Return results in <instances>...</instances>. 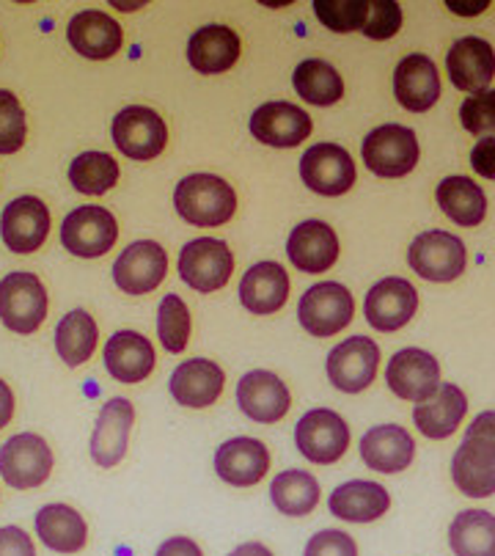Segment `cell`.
<instances>
[{
    "mask_svg": "<svg viewBox=\"0 0 495 556\" xmlns=\"http://www.w3.org/2000/svg\"><path fill=\"white\" fill-rule=\"evenodd\" d=\"M419 312V292L407 278H380L364 298V317L375 331H402Z\"/></svg>",
    "mask_w": 495,
    "mask_h": 556,
    "instance_id": "obj_13",
    "label": "cell"
},
{
    "mask_svg": "<svg viewBox=\"0 0 495 556\" xmlns=\"http://www.w3.org/2000/svg\"><path fill=\"white\" fill-rule=\"evenodd\" d=\"M14 416V394L7 380H0V430L12 421Z\"/></svg>",
    "mask_w": 495,
    "mask_h": 556,
    "instance_id": "obj_50",
    "label": "cell"
},
{
    "mask_svg": "<svg viewBox=\"0 0 495 556\" xmlns=\"http://www.w3.org/2000/svg\"><path fill=\"white\" fill-rule=\"evenodd\" d=\"M69 182L77 193L102 195L118 182V163L107 152H82L72 161Z\"/></svg>",
    "mask_w": 495,
    "mask_h": 556,
    "instance_id": "obj_39",
    "label": "cell"
},
{
    "mask_svg": "<svg viewBox=\"0 0 495 556\" xmlns=\"http://www.w3.org/2000/svg\"><path fill=\"white\" fill-rule=\"evenodd\" d=\"M339 254H342V245H339L337 231L325 220H303L287 240L289 262L306 276L328 273L339 262Z\"/></svg>",
    "mask_w": 495,
    "mask_h": 556,
    "instance_id": "obj_22",
    "label": "cell"
},
{
    "mask_svg": "<svg viewBox=\"0 0 495 556\" xmlns=\"http://www.w3.org/2000/svg\"><path fill=\"white\" fill-rule=\"evenodd\" d=\"M452 480L468 498H487L495 493V446L466 439L452 457Z\"/></svg>",
    "mask_w": 495,
    "mask_h": 556,
    "instance_id": "obj_29",
    "label": "cell"
},
{
    "mask_svg": "<svg viewBox=\"0 0 495 556\" xmlns=\"http://www.w3.org/2000/svg\"><path fill=\"white\" fill-rule=\"evenodd\" d=\"M292 86H295L297 97L317 108L337 105L344 97V80L337 72V66L328 64L322 59H306L297 64L295 75H292Z\"/></svg>",
    "mask_w": 495,
    "mask_h": 556,
    "instance_id": "obj_38",
    "label": "cell"
},
{
    "mask_svg": "<svg viewBox=\"0 0 495 556\" xmlns=\"http://www.w3.org/2000/svg\"><path fill=\"white\" fill-rule=\"evenodd\" d=\"M364 166L383 179H399L419 163V141L410 127L383 125L364 138Z\"/></svg>",
    "mask_w": 495,
    "mask_h": 556,
    "instance_id": "obj_7",
    "label": "cell"
},
{
    "mask_svg": "<svg viewBox=\"0 0 495 556\" xmlns=\"http://www.w3.org/2000/svg\"><path fill=\"white\" fill-rule=\"evenodd\" d=\"M330 515L347 523H375L391 509V493L380 482L350 480L328 498Z\"/></svg>",
    "mask_w": 495,
    "mask_h": 556,
    "instance_id": "obj_31",
    "label": "cell"
},
{
    "mask_svg": "<svg viewBox=\"0 0 495 556\" xmlns=\"http://www.w3.org/2000/svg\"><path fill=\"white\" fill-rule=\"evenodd\" d=\"M312 116L292 102H265L251 116V136L265 147L292 149L312 136Z\"/></svg>",
    "mask_w": 495,
    "mask_h": 556,
    "instance_id": "obj_21",
    "label": "cell"
},
{
    "mask_svg": "<svg viewBox=\"0 0 495 556\" xmlns=\"http://www.w3.org/2000/svg\"><path fill=\"white\" fill-rule=\"evenodd\" d=\"M0 556H36L34 538L20 527H0Z\"/></svg>",
    "mask_w": 495,
    "mask_h": 556,
    "instance_id": "obj_46",
    "label": "cell"
},
{
    "mask_svg": "<svg viewBox=\"0 0 495 556\" xmlns=\"http://www.w3.org/2000/svg\"><path fill=\"white\" fill-rule=\"evenodd\" d=\"M66 39H69V45L82 55V59L91 61L113 59L124 45L122 25H118L111 14L100 12V9L77 12L75 17L69 20Z\"/></svg>",
    "mask_w": 495,
    "mask_h": 556,
    "instance_id": "obj_26",
    "label": "cell"
},
{
    "mask_svg": "<svg viewBox=\"0 0 495 556\" xmlns=\"http://www.w3.org/2000/svg\"><path fill=\"white\" fill-rule=\"evenodd\" d=\"M174 207L182 220L210 229L234 218L237 193L226 179L215 174H190L174 190Z\"/></svg>",
    "mask_w": 495,
    "mask_h": 556,
    "instance_id": "obj_1",
    "label": "cell"
},
{
    "mask_svg": "<svg viewBox=\"0 0 495 556\" xmlns=\"http://www.w3.org/2000/svg\"><path fill=\"white\" fill-rule=\"evenodd\" d=\"M48 317V290L39 276L28 270H14L0 281V323L12 333L28 337L39 331Z\"/></svg>",
    "mask_w": 495,
    "mask_h": 556,
    "instance_id": "obj_4",
    "label": "cell"
},
{
    "mask_svg": "<svg viewBox=\"0 0 495 556\" xmlns=\"http://www.w3.org/2000/svg\"><path fill=\"white\" fill-rule=\"evenodd\" d=\"M53 450L36 432H20L0 446V477L14 491H30L50 480Z\"/></svg>",
    "mask_w": 495,
    "mask_h": 556,
    "instance_id": "obj_6",
    "label": "cell"
},
{
    "mask_svg": "<svg viewBox=\"0 0 495 556\" xmlns=\"http://www.w3.org/2000/svg\"><path fill=\"white\" fill-rule=\"evenodd\" d=\"M407 265L412 267L416 276L432 285H448L466 273L468 251L460 237L452 231L430 229L421 231L407 249Z\"/></svg>",
    "mask_w": 495,
    "mask_h": 556,
    "instance_id": "obj_2",
    "label": "cell"
},
{
    "mask_svg": "<svg viewBox=\"0 0 495 556\" xmlns=\"http://www.w3.org/2000/svg\"><path fill=\"white\" fill-rule=\"evenodd\" d=\"M295 446L308 463L333 466L350 450V427L337 410L312 408L297 419Z\"/></svg>",
    "mask_w": 495,
    "mask_h": 556,
    "instance_id": "obj_5",
    "label": "cell"
},
{
    "mask_svg": "<svg viewBox=\"0 0 495 556\" xmlns=\"http://www.w3.org/2000/svg\"><path fill=\"white\" fill-rule=\"evenodd\" d=\"M113 143L130 161H154L168 143V127L157 111L147 105H130L113 118Z\"/></svg>",
    "mask_w": 495,
    "mask_h": 556,
    "instance_id": "obj_9",
    "label": "cell"
},
{
    "mask_svg": "<svg viewBox=\"0 0 495 556\" xmlns=\"http://www.w3.org/2000/svg\"><path fill=\"white\" fill-rule=\"evenodd\" d=\"M168 254L154 240H138L118 254L113 265V281L124 295H149L165 281Z\"/></svg>",
    "mask_w": 495,
    "mask_h": 556,
    "instance_id": "obj_14",
    "label": "cell"
},
{
    "mask_svg": "<svg viewBox=\"0 0 495 556\" xmlns=\"http://www.w3.org/2000/svg\"><path fill=\"white\" fill-rule=\"evenodd\" d=\"M301 179L319 195H342L355 185V163L339 143H314L301 157Z\"/></svg>",
    "mask_w": 495,
    "mask_h": 556,
    "instance_id": "obj_15",
    "label": "cell"
},
{
    "mask_svg": "<svg viewBox=\"0 0 495 556\" xmlns=\"http://www.w3.org/2000/svg\"><path fill=\"white\" fill-rule=\"evenodd\" d=\"M240 59V36L229 25H204L188 42V61L201 75L229 72Z\"/></svg>",
    "mask_w": 495,
    "mask_h": 556,
    "instance_id": "obj_32",
    "label": "cell"
},
{
    "mask_svg": "<svg viewBox=\"0 0 495 556\" xmlns=\"http://www.w3.org/2000/svg\"><path fill=\"white\" fill-rule=\"evenodd\" d=\"M28 125L25 111L12 91L0 89V154H14L23 149Z\"/></svg>",
    "mask_w": 495,
    "mask_h": 556,
    "instance_id": "obj_42",
    "label": "cell"
},
{
    "mask_svg": "<svg viewBox=\"0 0 495 556\" xmlns=\"http://www.w3.org/2000/svg\"><path fill=\"white\" fill-rule=\"evenodd\" d=\"M460 122L473 136L495 132V91H479L460 105Z\"/></svg>",
    "mask_w": 495,
    "mask_h": 556,
    "instance_id": "obj_44",
    "label": "cell"
},
{
    "mask_svg": "<svg viewBox=\"0 0 495 556\" xmlns=\"http://www.w3.org/2000/svg\"><path fill=\"white\" fill-rule=\"evenodd\" d=\"M190 308L179 295H165L157 308V337L165 353H185L190 342Z\"/></svg>",
    "mask_w": 495,
    "mask_h": 556,
    "instance_id": "obj_40",
    "label": "cell"
},
{
    "mask_svg": "<svg viewBox=\"0 0 495 556\" xmlns=\"http://www.w3.org/2000/svg\"><path fill=\"white\" fill-rule=\"evenodd\" d=\"M132 425H136V408L130 400H124V396L107 400L97 416L94 432H91V460L100 468L118 466L130 446Z\"/></svg>",
    "mask_w": 495,
    "mask_h": 556,
    "instance_id": "obj_18",
    "label": "cell"
},
{
    "mask_svg": "<svg viewBox=\"0 0 495 556\" xmlns=\"http://www.w3.org/2000/svg\"><path fill=\"white\" fill-rule=\"evenodd\" d=\"M234 273V254L224 240L215 237H195L179 254V276L190 290L210 295L229 285Z\"/></svg>",
    "mask_w": 495,
    "mask_h": 556,
    "instance_id": "obj_8",
    "label": "cell"
},
{
    "mask_svg": "<svg viewBox=\"0 0 495 556\" xmlns=\"http://www.w3.org/2000/svg\"><path fill=\"white\" fill-rule=\"evenodd\" d=\"M154 556H204V551H201V545L195 543L193 538H182V534H177V538H168L165 543H160L157 554Z\"/></svg>",
    "mask_w": 495,
    "mask_h": 556,
    "instance_id": "obj_49",
    "label": "cell"
},
{
    "mask_svg": "<svg viewBox=\"0 0 495 556\" xmlns=\"http://www.w3.org/2000/svg\"><path fill=\"white\" fill-rule=\"evenodd\" d=\"M471 166L479 177L495 179V138H482L471 152Z\"/></svg>",
    "mask_w": 495,
    "mask_h": 556,
    "instance_id": "obj_47",
    "label": "cell"
},
{
    "mask_svg": "<svg viewBox=\"0 0 495 556\" xmlns=\"http://www.w3.org/2000/svg\"><path fill=\"white\" fill-rule=\"evenodd\" d=\"M97 342H100V328L86 308H75L55 326V353L72 369L91 362Z\"/></svg>",
    "mask_w": 495,
    "mask_h": 556,
    "instance_id": "obj_34",
    "label": "cell"
},
{
    "mask_svg": "<svg viewBox=\"0 0 495 556\" xmlns=\"http://www.w3.org/2000/svg\"><path fill=\"white\" fill-rule=\"evenodd\" d=\"M303 556H358V543L342 529H322L308 540Z\"/></svg>",
    "mask_w": 495,
    "mask_h": 556,
    "instance_id": "obj_45",
    "label": "cell"
},
{
    "mask_svg": "<svg viewBox=\"0 0 495 556\" xmlns=\"http://www.w3.org/2000/svg\"><path fill=\"white\" fill-rule=\"evenodd\" d=\"M454 556H495V515L487 509H462L448 527Z\"/></svg>",
    "mask_w": 495,
    "mask_h": 556,
    "instance_id": "obj_37",
    "label": "cell"
},
{
    "mask_svg": "<svg viewBox=\"0 0 495 556\" xmlns=\"http://www.w3.org/2000/svg\"><path fill=\"white\" fill-rule=\"evenodd\" d=\"M437 204L443 215L452 218L457 226H479L487 215V195L473 179L446 177L437 185Z\"/></svg>",
    "mask_w": 495,
    "mask_h": 556,
    "instance_id": "obj_36",
    "label": "cell"
},
{
    "mask_svg": "<svg viewBox=\"0 0 495 556\" xmlns=\"http://www.w3.org/2000/svg\"><path fill=\"white\" fill-rule=\"evenodd\" d=\"M466 414V391L454 383H441L435 396H430L427 403H419L412 408V421H416L421 435H427L430 441H446L457 432V427L462 425Z\"/></svg>",
    "mask_w": 495,
    "mask_h": 556,
    "instance_id": "obj_30",
    "label": "cell"
},
{
    "mask_svg": "<svg viewBox=\"0 0 495 556\" xmlns=\"http://www.w3.org/2000/svg\"><path fill=\"white\" fill-rule=\"evenodd\" d=\"M237 405L251 421L276 425L292 408V394L287 383L270 369H251L237 383Z\"/></svg>",
    "mask_w": 495,
    "mask_h": 556,
    "instance_id": "obj_16",
    "label": "cell"
},
{
    "mask_svg": "<svg viewBox=\"0 0 495 556\" xmlns=\"http://www.w3.org/2000/svg\"><path fill=\"white\" fill-rule=\"evenodd\" d=\"M355 298L339 281H319L303 292L297 303V323L306 333L317 339H330L342 333L353 323Z\"/></svg>",
    "mask_w": 495,
    "mask_h": 556,
    "instance_id": "obj_3",
    "label": "cell"
},
{
    "mask_svg": "<svg viewBox=\"0 0 495 556\" xmlns=\"http://www.w3.org/2000/svg\"><path fill=\"white\" fill-rule=\"evenodd\" d=\"M224 386V367L218 362H210V358H188L174 369L172 380H168L174 403L193 410H204L218 403Z\"/></svg>",
    "mask_w": 495,
    "mask_h": 556,
    "instance_id": "obj_20",
    "label": "cell"
},
{
    "mask_svg": "<svg viewBox=\"0 0 495 556\" xmlns=\"http://www.w3.org/2000/svg\"><path fill=\"white\" fill-rule=\"evenodd\" d=\"M102 362H105V369L113 380L136 386L152 375L157 355H154L152 342L143 333L116 331L102 350Z\"/></svg>",
    "mask_w": 495,
    "mask_h": 556,
    "instance_id": "obj_27",
    "label": "cell"
},
{
    "mask_svg": "<svg viewBox=\"0 0 495 556\" xmlns=\"http://www.w3.org/2000/svg\"><path fill=\"white\" fill-rule=\"evenodd\" d=\"M270 471V450L265 441L237 435L215 452V473L231 488H254Z\"/></svg>",
    "mask_w": 495,
    "mask_h": 556,
    "instance_id": "obj_19",
    "label": "cell"
},
{
    "mask_svg": "<svg viewBox=\"0 0 495 556\" xmlns=\"http://www.w3.org/2000/svg\"><path fill=\"white\" fill-rule=\"evenodd\" d=\"M36 538L59 554H77L89 543V527L69 504H45L36 513Z\"/></svg>",
    "mask_w": 495,
    "mask_h": 556,
    "instance_id": "obj_33",
    "label": "cell"
},
{
    "mask_svg": "<svg viewBox=\"0 0 495 556\" xmlns=\"http://www.w3.org/2000/svg\"><path fill=\"white\" fill-rule=\"evenodd\" d=\"M402 28V7L396 0H369V17L360 34L375 39V42H383L391 36L399 34Z\"/></svg>",
    "mask_w": 495,
    "mask_h": 556,
    "instance_id": "obj_43",
    "label": "cell"
},
{
    "mask_svg": "<svg viewBox=\"0 0 495 556\" xmlns=\"http://www.w3.org/2000/svg\"><path fill=\"white\" fill-rule=\"evenodd\" d=\"M314 14L330 30L353 34V30H364L366 17H369V0H317Z\"/></svg>",
    "mask_w": 495,
    "mask_h": 556,
    "instance_id": "obj_41",
    "label": "cell"
},
{
    "mask_svg": "<svg viewBox=\"0 0 495 556\" xmlns=\"http://www.w3.org/2000/svg\"><path fill=\"white\" fill-rule=\"evenodd\" d=\"M229 556H276V554H272V551L267 548L265 543H256V540H254V543L237 545V548L231 551Z\"/></svg>",
    "mask_w": 495,
    "mask_h": 556,
    "instance_id": "obj_51",
    "label": "cell"
},
{
    "mask_svg": "<svg viewBox=\"0 0 495 556\" xmlns=\"http://www.w3.org/2000/svg\"><path fill=\"white\" fill-rule=\"evenodd\" d=\"M380 348L369 337H350L328 353L325 372L344 394H360L378 378Z\"/></svg>",
    "mask_w": 495,
    "mask_h": 556,
    "instance_id": "obj_11",
    "label": "cell"
},
{
    "mask_svg": "<svg viewBox=\"0 0 495 556\" xmlns=\"http://www.w3.org/2000/svg\"><path fill=\"white\" fill-rule=\"evenodd\" d=\"M490 3L487 0H479V3H457V0H448V9H452L454 14H466V17H471V14H482L484 9H487Z\"/></svg>",
    "mask_w": 495,
    "mask_h": 556,
    "instance_id": "obj_52",
    "label": "cell"
},
{
    "mask_svg": "<svg viewBox=\"0 0 495 556\" xmlns=\"http://www.w3.org/2000/svg\"><path fill=\"white\" fill-rule=\"evenodd\" d=\"M385 386L405 403H427L441 389V364L430 350L405 348L385 364Z\"/></svg>",
    "mask_w": 495,
    "mask_h": 556,
    "instance_id": "obj_10",
    "label": "cell"
},
{
    "mask_svg": "<svg viewBox=\"0 0 495 556\" xmlns=\"http://www.w3.org/2000/svg\"><path fill=\"white\" fill-rule=\"evenodd\" d=\"M116 240L118 224L113 213H107L105 207H94V204L72 210L61 224V243L80 260H100L116 245Z\"/></svg>",
    "mask_w": 495,
    "mask_h": 556,
    "instance_id": "obj_12",
    "label": "cell"
},
{
    "mask_svg": "<svg viewBox=\"0 0 495 556\" xmlns=\"http://www.w3.org/2000/svg\"><path fill=\"white\" fill-rule=\"evenodd\" d=\"M237 295H240L245 312L256 314V317H270V314L281 312L283 303L289 301V273L278 262H256L240 278Z\"/></svg>",
    "mask_w": 495,
    "mask_h": 556,
    "instance_id": "obj_25",
    "label": "cell"
},
{
    "mask_svg": "<svg viewBox=\"0 0 495 556\" xmlns=\"http://www.w3.org/2000/svg\"><path fill=\"white\" fill-rule=\"evenodd\" d=\"M416 457V441L399 425L369 427L360 439V460L369 471L402 473Z\"/></svg>",
    "mask_w": 495,
    "mask_h": 556,
    "instance_id": "obj_24",
    "label": "cell"
},
{
    "mask_svg": "<svg viewBox=\"0 0 495 556\" xmlns=\"http://www.w3.org/2000/svg\"><path fill=\"white\" fill-rule=\"evenodd\" d=\"M446 70L454 89L471 91V94L487 91L490 80L495 77L493 45L479 39V36H462L448 50Z\"/></svg>",
    "mask_w": 495,
    "mask_h": 556,
    "instance_id": "obj_23",
    "label": "cell"
},
{
    "mask_svg": "<svg viewBox=\"0 0 495 556\" xmlns=\"http://www.w3.org/2000/svg\"><path fill=\"white\" fill-rule=\"evenodd\" d=\"M319 480L312 471L289 468L270 482V502L287 518H306L319 507Z\"/></svg>",
    "mask_w": 495,
    "mask_h": 556,
    "instance_id": "obj_35",
    "label": "cell"
},
{
    "mask_svg": "<svg viewBox=\"0 0 495 556\" xmlns=\"http://www.w3.org/2000/svg\"><path fill=\"white\" fill-rule=\"evenodd\" d=\"M0 235L14 254H34L50 235V210L36 195H20L0 215Z\"/></svg>",
    "mask_w": 495,
    "mask_h": 556,
    "instance_id": "obj_17",
    "label": "cell"
},
{
    "mask_svg": "<svg viewBox=\"0 0 495 556\" xmlns=\"http://www.w3.org/2000/svg\"><path fill=\"white\" fill-rule=\"evenodd\" d=\"M466 439H477L495 446V410H482L479 416H473L471 427L466 430Z\"/></svg>",
    "mask_w": 495,
    "mask_h": 556,
    "instance_id": "obj_48",
    "label": "cell"
},
{
    "mask_svg": "<svg viewBox=\"0 0 495 556\" xmlns=\"http://www.w3.org/2000/svg\"><path fill=\"white\" fill-rule=\"evenodd\" d=\"M394 94L405 111L424 113L441 97V75L430 55L412 53L396 64L394 72Z\"/></svg>",
    "mask_w": 495,
    "mask_h": 556,
    "instance_id": "obj_28",
    "label": "cell"
}]
</instances>
